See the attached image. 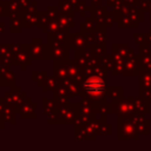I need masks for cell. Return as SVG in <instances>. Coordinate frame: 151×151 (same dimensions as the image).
Wrapping results in <instances>:
<instances>
[{
    "label": "cell",
    "instance_id": "cell-1",
    "mask_svg": "<svg viewBox=\"0 0 151 151\" xmlns=\"http://www.w3.org/2000/svg\"><path fill=\"white\" fill-rule=\"evenodd\" d=\"M84 88L90 93H100L105 88V83L100 78H90L84 84Z\"/></svg>",
    "mask_w": 151,
    "mask_h": 151
}]
</instances>
